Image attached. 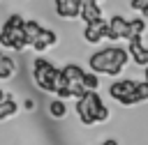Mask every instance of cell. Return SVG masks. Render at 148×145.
Segmentation results:
<instances>
[{"label":"cell","mask_w":148,"mask_h":145,"mask_svg":"<svg viewBox=\"0 0 148 145\" xmlns=\"http://www.w3.org/2000/svg\"><path fill=\"white\" fill-rule=\"evenodd\" d=\"M58 74H60V69H58L53 62H49V60H44V58L32 60V78H35V85H37L39 90L56 94Z\"/></svg>","instance_id":"obj_1"},{"label":"cell","mask_w":148,"mask_h":145,"mask_svg":"<svg viewBox=\"0 0 148 145\" xmlns=\"http://www.w3.org/2000/svg\"><path fill=\"white\" fill-rule=\"evenodd\" d=\"M102 60H104V71L106 76H120V71L125 69L127 60H130V53L127 48H120V46H106L99 51Z\"/></svg>","instance_id":"obj_2"},{"label":"cell","mask_w":148,"mask_h":145,"mask_svg":"<svg viewBox=\"0 0 148 145\" xmlns=\"http://www.w3.org/2000/svg\"><path fill=\"white\" fill-rule=\"evenodd\" d=\"M99 106H102V97L97 94V90H88L83 97H79L76 99V113H79V120H81V124H95L97 120H95V115H97V110H99Z\"/></svg>","instance_id":"obj_3"},{"label":"cell","mask_w":148,"mask_h":145,"mask_svg":"<svg viewBox=\"0 0 148 145\" xmlns=\"http://www.w3.org/2000/svg\"><path fill=\"white\" fill-rule=\"evenodd\" d=\"M106 32H109V21L99 16L95 21L86 23V28H83V41L86 44H99L102 39H106Z\"/></svg>","instance_id":"obj_4"},{"label":"cell","mask_w":148,"mask_h":145,"mask_svg":"<svg viewBox=\"0 0 148 145\" xmlns=\"http://www.w3.org/2000/svg\"><path fill=\"white\" fill-rule=\"evenodd\" d=\"M109 41H118V39H130V21L120 14L109 18V32H106Z\"/></svg>","instance_id":"obj_5"},{"label":"cell","mask_w":148,"mask_h":145,"mask_svg":"<svg viewBox=\"0 0 148 145\" xmlns=\"http://www.w3.org/2000/svg\"><path fill=\"white\" fill-rule=\"evenodd\" d=\"M127 41H130V44H127V53L132 55L134 64H136V67H146V64H148V48L143 46L141 35H132Z\"/></svg>","instance_id":"obj_6"},{"label":"cell","mask_w":148,"mask_h":145,"mask_svg":"<svg viewBox=\"0 0 148 145\" xmlns=\"http://www.w3.org/2000/svg\"><path fill=\"white\" fill-rule=\"evenodd\" d=\"M81 0H56V14L60 18H79Z\"/></svg>","instance_id":"obj_7"},{"label":"cell","mask_w":148,"mask_h":145,"mask_svg":"<svg viewBox=\"0 0 148 145\" xmlns=\"http://www.w3.org/2000/svg\"><path fill=\"white\" fill-rule=\"evenodd\" d=\"M134 87H136V81H134V78H120V81H113V83H111L109 94H111V97L118 101L120 97L132 94V92H134Z\"/></svg>","instance_id":"obj_8"},{"label":"cell","mask_w":148,"mask_h":145,"mask_svg":"<svg viewBox=\"0 0 148 145\" xmlns=\"http://www.w3.org/2000/svg\"><path fill=\"white\" fill-rule=\"evenodd\" d=\"M56 41H58V35H56L53 30H49V28H42V32L32 39V44H30V46H32L35 51H39V53H42V51H46L49 46H56Z\"/></svg>","instance_id":"obj_9"},{"label":"cell","mask_w":148,"mask_h":145,"mask_svg":"<svg viewBox=\"0 0 148 145\" xmlns=\"http://www.w3.org/2000/svg\"><path fill=\"white\" fill-rule=\"evenodd\" d=\"M99 16H102V7H99V2H83V5H81L79 18H81L83 23H90V21H95V18H99Z\"/></svg>","instance_id":"obj_10"},{"label":"cell","mask_w":148,"mask_h":145,"mask_svg":"<svg viewBox=\"0 0 148 145\" xmlns=\"http://www.w3.org/2000/svg\"><path fill=\"white\" fill-rule=\"evenodd\" d=\"M16 110H18V106H16V101L9 97V94H5L2 99H0V120H7V117H14L16 115Z\"/></svg>","instance_id":"obj_11"},{"label":"cell","mask_w":148,"mask_h":145,"mask_svg":"<svg viewBox=\"0 0 148 145\" xmlns=\"http://www.w3.org/2000/svg\"><path fill=\"white\" fill-rule=\"evenodd\" d=\"M49 115L51 117H56V120H62V117H67V104H65V99H53L51 104H49Z\"/></svg>","instance_id":"obj_12"},{"label":"cell","mask_w":148,"mask_h":145,"mask_svg":"<svg viewBox=\"0 0 148 145\" xmlns=\"http://www.w3.org/2000/svg\"><path fill=\"white\" fill-rule=\"evenodd\" d=\"M14 71H16V62H14L12 58L2 55V58H0V78H2V81H7V78H12V76H14Z\"/></svg>","instance_id":"obj_13"},{"label":"cell","mask_w":148,"mask_h":145,"mask_svg":"<svg viewBox=\"0 0 148 145\" xmlns=\"http://www.w3.org/2000/svg\"><path fill=\"white\" fill-rule=\"evenodd\" d=\"M60 71H62V76L67 78V83H69V81H76V78H81V76H83V69H81L79 64H74V62H67Z\"/></svg>","instance_id":"obj_14"},{"label":"cell","mask_w":148,"mask_h":145,"mask_svg":"<svg viewBox=\"0 0 148 145\" xmlns=\"http://www.w3.org/2000/svg\"><path fill=\"white\" fill-rule=\"evenodd\" d=\"M42 28H44V25H39L37 21H23V32H25V37H28L30 44H32V39L42 32Z\"/></svg>","instance_id":"obj_15"},{"label":"cell","mask_w":148,"mask_h":145,"mask_svg":"<svg viewBox=\"0 0 148 145\" xmlns=\"http://www.w3.org/2000/svg\"><path fill=\"white\" fill-rule=\"evenodd\" d=\"M81 83L86 85V90H97V87H99V76H97L95 71H83Z\"/></svg>","instance_id":"obj_16"},{"label":"cell","mask_w":148,"mask_h":145,"mask_svg":"<svg viewBox=\"0 0 148 145\" xmlns=\"http://www.w3.org/2000/svg\"><path fill=\"white\" fill-rule=\"evenodd\" d=\"M146 32V18H132L130 21V37L132 35H143Z\"/></svg>","instance_id":"obj_17"},{"label":"cell","mask_w":148,"mask_h":145,"mask_svg":"<svg viewBox=\"0 0 148 145\" xmlns=\"http://www.w3.org/2000/svg\"><path fill=\"white\" fill-rule=\"evenodd\" d=\"M134 94L139 101H148V81H139L134 87Z\"/></svg>","instance_id":"obj_18"},{"label":"cell","mask_w":148,"mask_h":145,"mask_svg":"<svg viewBox=\"0 0 148 145\" xmlns=\"http://www.w3.org/2000/svg\"><path fill=\"white\" fill-rule=\"evenodd\" d=\"M23 21H25V18H23L21 14H12V16L5 21V25H9V28H21V25H23Z\"/></svg>","instance_id":"obj_19"},{"label":"cell","mask_w":148,"mask_h":145,"mask_svg":"<svg viewBox=\"0 0 148 145\" xmlns=\"http://www.w3.org/2000/svg\"><path fill=\"white\" fill-rule=\"evenodd\" d=\"M95 120H97V122H106V120H109V108H106L104 104L99 106V110H97V115H95Z\"/></svg>","instance_id":"obj_20"},{"label":"cell","mask_w":148,"mask_h":145,"mask_svg":"<svg viewBox=\"0 0 148 145\" xmlns=\"http://www.w3.org/2000/svg\"><path fill=\"white\" fill-rule=\"evenodd\" d=\"M141 7H143L141 0H132V2H130V9H134V12H141Z\"/></svg>","instance_id":"obj_21"},{"label":"cell","mask_w":148,"mask_h":145,"mask_svg":"<svg viewBox=\"0 0 148 145\" xmlns=\"http://www.w3.org/2000/svg\"><path fill=\"white\" fill-rule=\"evenodd\" d=\"M23 106H25V110H32V108H35V101H30V99H25V104H23Z\"/></svg>","instance_id":"obj_22"},{"label":"cell","mask_w":148,"mask_h":145,"mask_svg":"<svg viewBox=\"0 0 148 145\" xmlns=\"http://www.w3.org/2000/svg\"><path fill=\"white\" fill-rule=\"evenodd\" d=\"M102 145H118V140H113V138H109V140H104Z\"/></svg>","instance_id":"obj_23"},{"label":"cell","mask_w":148,"mask_h":145,"mask_svg":"<svg viewBox=\"0 0 148 145\" xmlns=\"http://www.w3.org/2000/svg\"><path fill=\"white\" fill-rule=\"evenodd\" d=\"M141 14H143V16H148V2H146V5L141 7Z\"/></svg>","instance_id":"obj_24"},{"label":"cell","mask_w":148,"mask_h":145,"mask_svg":"<svg viewBox=\"0 0 148 145\" xmlns=\"http://www.w3.org/2000/svg\"><path fill=\"white\" fill-rule=\"evenodd\" d=\"M143 81H148V64L143 67Z\"/></svg>","instance_id":"obj_25"},{"label":"cell","mask_w":148,"mask_h":145,"mask_svg":"<svg viewBox=\"0 0 148 145\" xmlns=\"http://www.w3.org/2000/svg\"><path fill=\"white\" fill-rule=\"evenodd\" d=\"M2 55H5V53H2V51H0V58H2Z\"/></svg>","instance_id":"obj_26"},{"label":"cell","mask_w":148,"mask_h":145,"mask_svg":"<svg viewBox=\"0 0 148 145\" xmlns=\"http://www.w3.org/2000/svg\"><path fill=\"white\" fill-rule=\"evenodd\" d=\"M141 2H143V5H146V2H148V0H141Z\"/></svg>","instance_id":"obj_27"}]
</instances>
